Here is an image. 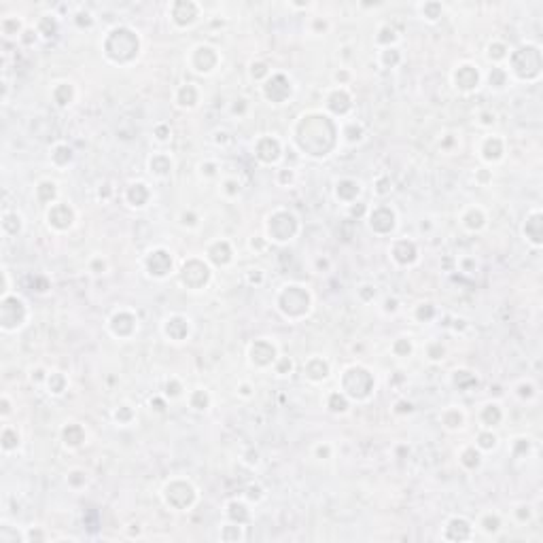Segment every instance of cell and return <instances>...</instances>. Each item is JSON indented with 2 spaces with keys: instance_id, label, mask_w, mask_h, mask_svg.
<instances>
[{
  "instance_id": "obj_1",
  "label": "cell",
  "mask_w": 543,
  "mask_h": 543,
  "mask_svg": "<svg viewBox=\"0 0 543 543\" xmlns=\"http://www.w3.org/2000/svg\"><path fill=\"white\" fill-rule=\"evenodd\" d=\"M170 17L174 21L176 26L185 28V26H191L198 21L200 17V4L198 2H191V0H178V2H172L170 4Z\"/></svg>"
},
{
  "instance_id": "obj_5",
  "label": "cell",
  "mask_w": 543,
  "mask_h": 543,
  "mask_svg": "<svg viewBox=\"0 0 543 543\" xmlns=\"http://www.w3.org/2000/svg\"><path fill=\"white\" fill-rule=\"evenodd\" d=\"M463 221H465L467 227L475 231V229H482V227H484V225H486V217H484V213H482L480 208H471V210H469V215H467V217L463 218Z\"/></svg>"
},
{
  "instance_id": "obj_8",
  "label": "cell",
  "mask_w": 543,
  "mask_h": 543,
  "mask_svg": "<svg viewBox=\"0 0 543 543\" xmlns=\"http://www.w3.org/2000/svg\"><path fill=\"white\" fill-rule=\"evenodd\" d=\"M376 41L382 43V45H386V47H390V43H395L397 41V32L390 26H382L380 28V32L378 36H376Z\"/></svg>"
},
{
  "instance_id": "obj_15",
  "label": "cell",
  "mask_w": 543,
  "mask_h": 543,
  "mask_svg": "<svg viewBox=\"0 0 543 543\" xmlns=\"http://www.w3.org/2000/svg\"><path fill=\"white\" fill-rule=\"evenodd\" d=\"M248 390H251V386H248V384H242V386H240V395L248 397V395H251V393H248Z\"/></svg>"
},
{
  "instance_id": "obj_4",
  "label": "cell",
  "mask_w": 543,
  "mask_h": 543,
  "mask_svg": "<svg viewBox=\"0 0 543 543\" xmlns=\"http://www.w3.org/2000/svg\"><path fill=\"white\" fill-rule=\"evenodd\" d=\"M486 57L490 59V62H501V59H507L509 57L507 47H505L503 43H499V41H492L486 47Z\"/></svg>"
},
{
  "instance_id": "obj_9",
  "label": "cell",
  "mask_w": 543,
  "mask_h": 543,
  "mask_svg": "<svg viewBox=\"0 0 543 543\" xmlns=\"http://www.w3.org/2000/svg\"><path fill=\"white\" fill-rule=\"evenodd\" d=\"M496 446V435L492 431H484V433H480L478 437V448L482 450H492Z\"/></svg>"
},
{
  "instance_id": "obj_7",
  "label": "cell",
  "mask_w": 543,
  "mask_h": 543,
  "mask_svg": "<svg viewBox=\"0 0 543 543\" xmlns=\"http://www.w3.org/2000/svg\"><path fill=\"white\" fill-rule=\"evenodd\" d=\"M494 147H490V142L486 140V147L482 149V157H484L486 162H499L501 157H503V142L499 140V138H494V142H492Z\"/></svg>"
},
{
  "instance_id": "obj_13",
  "label": "cell",
  "mask_w": 543,
  "mask_h": 543,
  "mask_svg": "<svg viewBox=\"0 0 543 543\" xmlns=\"http://www.w3.org/2000/svg\"><path fill=\"white\" fill-rule=\"evenodd\" d=\"M518 390H520V397H526V399H533V397H535V386H533L531 382L520 384Z\"/></svg>"
},
{
  "instance_id": "obj_16",
  "label": "cell",
  "mask_w": 543,
  "mask_h": 543,
  "mask_svg": "<svg viewBox=\"0 0 543 543\" xmlns=\"http://www.w3.org/2000/svg\"><path fill=\"white\" fill-rule=\"evenodd\" d=\"M335 79L337 81H346V79H348V72H344V70L342 72H335Z\"/></svg>"
},
{
  "instance_id": "obj_14",
  "label": "cell",
  "mask_w": 543,
  "mask_h": 543,
  "mask_svg": "<svg viewBox=\"0 0 543 543\" xmlns=\"http://www.w3.org/2000/svg\"><path fill=\"white\" fill-rule=\"evenodd\" d=\"M482 117H484V121H482L484 125H492V123L496 121V115H494V112H484Z\"/></svg>"
},
{
  "instance_id": "obj_2",
  "label": "cell",
  "mask_w": 543,
  "mask_h": 543,
  "mask_svg": "<svg viewBox=\"0 0 543 543\" xmlns=\"http://www.w3.org/2000/svg\"><path fill=\"white\" fill-rule=\"evenodd\" d=\"M524 238L529 240V242L535 246V248H539L541 242H543V221H541V213L539 210H533V213L526 217V223H524Z\"/></svg>"
},
{
  "instance_id": "obj_10",
  "label": "cell",
  "mask_w": 543,
  "mask_h": 543,
  "mask_svg": "<svg viewBox=\"0 0 543 543\" xmlns=\"http://www.w3.org/2000/svg\"><path fill=\"white\" fill-rule=\"evenodd\" d=\"M463 465L467 467H478L480 465V452L475 448H467L463 454Z\"/></svg>"
},
{
  "instance_id": "obj_3",
  "label": "cell",
  "mask_w": 543,
  "mask_h": 543,
  "mask_svg": "<svg viewBox=\"0 0 543 543\" xmlns=\"http://www.w3.org/2000/svg\"><path fill=\"white\" fill-rule=\"evenodd\" d=\"M454 79H456V87H461L463 92H471V89H475L478 87V83H480V72H478V68L475 66L463 64V66H458Z\"/></svg>"
},
{
  "instance_id": "obj_12",
  "label": "cell",
  "mask_w": 543,
  "mask_h": 543,
  "mask_svg": "<svg viewBox=\"0 0 543 543\" xmlns=\"http://www.w3.org/2000/svg\"><path fill=\"white\" fill-rule=\"evenodd\" d=\"M329 407H331L333 412H346V407H348V401H346L344 395L335 393V395H331V403H329Z\"/></svg>"
},
{
  "instance_id": "obj_6",
  "label": "cell",
  "mask_w": 543,
  "mask_h": 543,
  "mask_svg": "<svg viewBox=\"0 0 543 543\" xmlns=\"http://www.w3.org/2000/svg\"><path fill=\"white\" fill-rule=\"evenodd\" d=\"M418 11L422 15V19H427V21H437L441 17V4L439 2H425V4H420L418 6Z\"/></svg>"
},
{
  "instance_id": "obj_11",
  "label": "cell",
  "mask_w": 543,
  "mask_h": 543,
  "mask_svg": "<svg viewBox=\"0 0 543 543\" xmlns=\"http://www.w3.org/2000/svg\"><path fill=\"white\" fill-rule=\"evenodd\" d=\"M399 49H395V47H386L382 51V59H384V64L386 66H395L397 62H399Z\"/></svg>"
}]
</instances>
